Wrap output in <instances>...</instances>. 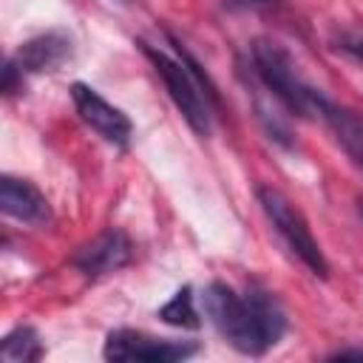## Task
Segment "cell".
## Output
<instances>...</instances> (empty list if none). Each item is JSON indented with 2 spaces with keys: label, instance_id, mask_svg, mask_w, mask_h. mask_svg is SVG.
Listing matches in <instances>:
<instances>
[{
  "label": "cell",
  "instance_id": "obj_7",
  "mask_svg": "<svg viewBox=\"0 0 363 363\" xmlns=\"http://www.w3.org/2000/svg\"><path fill=\"white\" fill-rule=\"evenodd\" d=\"M130 258H133V241L128 238V233L119 227H108L99 235H94L88 244H82L74 252L71 264L85 278H105L128 267Z\"/></svg>",
  "mask_w": 363,
  "mask_h": 363
},
{
  "label": "cell",
  "instance_id": "obj_6",
  "mask_svg": "<svg viewBox=\"0 0 363 363\" xmlns=\"http://www.w3.org/2000/svg\"><path fill=\"white\" fill-rule=\"evenodd\" d=\"M71 102H74L77 116L102 142H108L113 147H128V142L133 136V122L128 119V113L122 108L108 102L96 88H91L85 82H74L71 85Z\"/></svg>",
  "mask_w": 363,
  "mask_h": 363
},
{
  "label": "cell",
  "instance_id": "obj_14",
  "mask_svg": "<svg viewBox=\"0 0 363 363\" xmlns=\"http://www.w3.org/2000/svg\"><path fill=\"white\" fill-rule=\"evenodd\" d=\"M326 360H363V346H343V349H335Z\"/></svg>",
  "mask_w": 363,
  "mask_h": 363
},
{
  "label": "cell",
  "instance_id": "obj_11",
  "mask_svg": "<svg viewBox=\"0 0 363 363\" xmlns=\"http://www.w3.org/2000/svg\"><path fill=\"white\" fill-rule=\"evenodd\" d=\"M0 357L6 363H37L45 357V346H43V337L34 326H17L11 329L3 343H0Z\"/></svg>",
  "mask_w": 363,
  "mask_h": 363
},
{
  "label": "cell",
  "instance_id": "obj_12",
  "mask_svg": "<svg viewBox=\"0 0 363 363\" xmlns=\"http://www.w3.org/2000/svg\"><path fill=\"white\" fill-rule=\"evenodd\" d=\"M159 318L170 326H179V329H199L201 326V312L196 306V295H193V286H182L170 295V301L164 306H159Z\"/></svg>",
  "mask_w": 363,
  "mask_h": 363
},
{
  "label": "cell",
  "instance_id": "obj_10",
  "mask_svg": "<svg viewBox=\"0 0 363 363\" xmlns=\"http://www.w3.org/2000/svg\"><path fill=\"white\" fill-rule=\"evenodd\" d=\"M315 116L326 125L335 145L349 156V162L363 173V113H357L346 105H337L326 94H320Z\"/></svg>",
  "mask_w": 363,
  "mask_h": 363
},
{
  "label": "cell",
  "instance_id": "obj_13",
  "mask_svg": "<svg viewBox=\"0 0 363 363\" xmlns=\"http://www.w3.org/2000/svg\"><path fill=\"white\" fill-rule=\"evenodd\" d=\"M332 43L343 57H349L357 65H363V31H340Z\"/></svg>",
  "mask_w": 363,
  "mask_h": 363
},
{
  "label": "cell",
  "instance_id": "obj_8",
  "mask_svg": "<svg viewBox=\"0 0 363 363\" xmlns=\"http://www.w3.org/2000/svg\"><path fill=\"white\" fill-rule=\"evenodd\" d=\"M0 210L9 218L28 224V227H48L54 221L45 193L34 182L11 176V173H6L0 179Z\"/></svg>",
  "mask_w": 363,
  "mask_h": 363
},
{
  "label": "cell",
  "instance_id": "obj_5",
  "mask_svg": "<svg viewBox=\"0 0 363 363\" xmlns=\"http://www.w3.org/2000/svg\"><path fill=\"white\" fill-rule=\"evenodd\" d=\"M199 352L196 340H179V337H159L142 329H128L119 326L108 332L102 343V357L113 363H176L187 360Z\"/></svg>",
  "mask_w": 363,
  "mask_h": 363
},
{
  "label": "cell",
  "instance_id": "obj_3",
  "mask_svg": "<svg viewBox=\"0 0 363 363\" xmlns=\"http://www.w3.org/2000/svg\"><path fill=\"white\" fill-rule=\"evenodd\" d=\"M235 74L241 85H252L264 91L292 119H306V116H315L318 111V99L323 91L306 82L295 57L269 37H258L247 43V48L235 60Z\"/></svg>",
  "mask_w": 363,
  "mask_h": 363
},
{
  "label": "cell",
  "instance_id": "obj_1",
  "mask_svg": "<svg viewBox=\"0 0 363 363\" xmlns=\"http://www.w3.org/2000/svg\"><path fill=\"white\" fill-rule=\"evenodd\" d=\"M201 312L213 329L241 354L261 357L281 343L289 329L284 303L261 284L235 289L224 281H210L201 295Z\"/></svg>",
  "mask_w": 363,
  "mask_h": 363
},
{
  "label": "cell",
  "instance_id": "obj_2",
  "mask_svg": "<svg viewBox=\"0 0 363 363\" xmlns=\"http://www.w3.org/2000/svg\"><path fill=\"white\" fill-rule=\"evenodd\" d=\"M167 43L173 45V54L164 48H156L150 43H139L142 54L153 65L156 77L162 79L170 102L187 122V128L196 136H210L216 116L221 113V94L210 74L201 68V62L184 48V43L173 34H167Z\"/></svg>",
  "mask_w": 363,
  "mask_h": 363
},
{
  "label": "cell",
  "instance_id": "obj_17",
  "mask_svg": "<svg viewBox=\"0 0 363 363\" xmlns=\"http://www.w3.org/2000/svg\"><path fill=\"white\" fill-rule=\"evenodd\" d=\"M122 3H128V0H122Z\"/></svg>",
  "mask_w": 363,
  "mask_h": 363
},
{
  "label": "cell",
  "instance_id": "obj_4",
  "mask_svg": "<svg viewBox=\"0 0 363 363\" xmlns=\"http://www.w3.org/2000/svg\"><path fill=\"white\" fill-rule=\"evenodd\" d=\"M255 199L261 204L264 218L269 221V230L278 235L281 247L301 264L306 267L315 278H329V261L306 221V216L272 184H258Z\"/></svg>",
  "mask_w": 363,
  "mask_h": 363
},
{
  "label": "cell",
  "instance_id": "obj_15",
  "mask_svg": "<svg viewBox=\"0 0 363 363\" xmlns=\"http://www.w3.org/2000/svg\"><path fill=\"white\" fill-rule=\"evenodd\" d=\"M272 3H278V0H227L230 9H264Z\"/></svg>",
  "mask_w": 363,
  "mask_h": 363
},
{
  "label": "cell",
  "instance_id": "obj_9",
  "mask_svg": "<svg viewBox=\"0 0 363 363\" xmlns=\"http://www.w3.org/2000/svg\"><path fill=\"white\" fill-rule=\"evenodd\" d=\"M71 54H74L71 34L62 28H51V31H43L20 43V48L9 60L23 77H28V74H43V71H57L62 62L71 60Z\"/></svg>",
  "mask_w": 363,
  "mask_h": 363
},
{
  "label": "cell",
  "instance_id": "obj_16",
  "mask_svg": "<svg viewBox=\"0 0 363 363\" xmlns=\"http://www.w3.org/2000/svg\"><path fill=\"white\" fill-rule=\"evenodd\" d=\"M357 213H360V218H363V199H357Z\"/></svg>",
  "mask_w": 363,
  "mask_h": 363
}]
</instances>
